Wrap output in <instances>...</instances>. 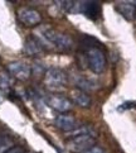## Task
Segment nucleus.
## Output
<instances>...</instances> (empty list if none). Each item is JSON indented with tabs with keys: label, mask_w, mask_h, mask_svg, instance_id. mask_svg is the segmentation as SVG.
<instances>
[{
	"label": "nucleus",
	"mask_w": 136,
	"mask_h": 153,
	"mask_svg": "<svg viewBox=\"0 0 136 153\" xmlns=\"http://www.w3.org/2000/svg\"><path fill=\"white\" fill-rule=\"evenodd\" d=\"M83 153H106L105 152V149H102L101 147H97V146H93L92 148H90V149H87V151H85Z\"/></svg>",
	"instance_id": "obj_17"
},
{
	"label": "nucleus",
	"mask_w": 136,
	"mask_h": 153,
	"mask_svg": "<svg viewBox=\"0 0 136 153\" xmlns=\"http://www.w3.org/2000/svg\"><path fill=\"white\" fill-rule=\"evenodd\" d=\"M73 8H77L78 12L85 14L90 19H97L101 13L100 3L97 1H78V3H74Z\"/></svg>",
	"instance_id": "obj_6"
},
{
	"label": "nucleus",
	"mask_w": 136,
	"mask_h": 153,
	"mask_svg": "<svg viewBox=\"0 0 136 153\" xmlns=\"http://www.w3.org/2000/svg\"><path fill=\"white\" fill-rule=\"evenodd\" d=\"M5 153H25V151H24V148L23 147H20V146H14V147H12L9 151H7Z\"/></svg>",
	"instance_id": "obj_16"
},
{
	"label": "nucleus",
	"mask_w": 136,
	"mask_h": 153,
	"mask_svg": "<svg viewBox=\"0 0 136 153\" xmlns=\"http://www.w3.org/2000/svg\"><path fill=\"white\" fill-rule=\"evenodd\" d=\"M44 86L49 91H61L67 85V75L61 68H48L44 74Z\"/></svg>",
	"instance_id": "obj_1"
},
{
	"label": "nucleus",
	"mask_w": 136,
	"mask_h": 153,
	"mask_svg": "<svg viewBox=\"0 0 136 153\" xmlns=\"http://www.w3.org/2000/svg\"><path fill=\"white\" fill-rule=\"evenodd\" d=\"M72 97H73L74 102L77 104V105H79L81 108H88L91 105V97L85 91L76 90V91H73Z\"/></svg>",
	"instance_id": "obj_11"
},
{
	"label": "nucleus",
	"mask_w": 136,
	"mask_h": 153,
	"mask_svg": "<svg viewBox=\"0 0 136 153\" xmlns=\"http://www.w3.org/2000/svg\"><path fill=\"white\" fill-rule=\"evenodd\" d=\"M18 19L25 27H35L42 22V15L33 8L23 7L18 10Z\"/></svg>",
	"instance_id": "obj_4"
},
{
	"label": "nucleus",
	"mask_w": 136,
	"mask_h": 153,
	"mask_svg": "<svg viewBox=\"0 0 136 153\" xmlns=\"http://www.w3.org/2000/svg\"><path fill=\"white\" fill-rule=\"evenodd\" d=\"M8 71L9 74L15 77L17 80L20 81H25L30 77L32 75V68L28 63L25 62H21V61H17V62H12L8 65Z\"/></svg>",
	"instance_id": "obj_5"
},
{
	"label": "nucleus",
	"mask_w": 136,
	"mask_h": 153,
	"mask_svg": "<svg viewBox=\"0 0 136 153\" xmlns=\"http://www.w3.org/2000/svg\"><path fill=\"white\" fill-rule=\"evenodd\" d=\"M14 147V140L9 135H0V153H5Z\"/></svg>",
	"instance_id": "obj_14"
},
{
	"label": "nucleus",
	"mask_w": 136,
	"mask_h": 153,
	"mask_svg": "<svg viewBox=\"0 0 136 153\" xmlns=\"http://www.w3.org/2000/svg\"><path fill=\"white\" fill-rule=\"evenodd\" d=\"M53 48L57 51L68 52L73 48V39L68 34L58 33L57 32L56 37H54V41H53Z\"/></svg>",
	"instance_id": "obj_9"
},
{
	"label": "nucleus",
	"mask_w": 136,
	"mask_h": 153,
	"mask_svg": "<svg viewBox=\"0 0 136 153\" xmlns=\"http://www.w3.org/2000/svg\"><path fill=\"white\" fill-rule=\"evenodd\" d=\"M67 148L73 153H83L85 151L96 146V139L92 135H78L67 140Z\"/></svg>",
	"instance_id": "obj_3"
},
{
	"label": "nucleus",
	"mask_w": 136,
	"mask_h": 153,
	"mask_svg": "<svg viewBox=\"0 0 136 153\" xmlns=\"http://www.w3.org/2000/svg\"><path fill=\"white\" fill-rule=\"evenodd\" d=\"M117 9H118V12L121 13L126 19H132L135 17V14H136L135 5L129 4V3H121V4H118L117 5Z\"/></svg>",
	"instance_id": "obj_12"
},
{
	"label": "nucleus",
	"mask_w": 136,
	"mask_h": 153,
	"mask_svg": "<svg viewBox=\"0 0 136 153\" xmlns=\"http://www.w3.org/2000/svg\"><path fill=\"white\" fill-rule=\"evenodd\" d=\"M87 61H88V67L92 72L101 74L106 67V57L101 48L93 47L87 51Z\"/></svg>",
	"instance_id": "obj_2"
},
{
	"label": "nucleus",
	"mask_w": 136,
	"mask_h": 153,
	"mask_svg": "<svg viewBox=\"0 0 136 153\" xmlns=\"http://www.w3.org/2000/svg\"><path fill=\"white\" fill-rule=\"evenodd\" d=\"M10 86H12V81H10L8 74H0V89L5 92H8Z\"/></svg>",
	"instance_id": "obj_15"
},
{
	"label": "nucleus",
	"mask_w": 136,
	"mask_h": 153,
	"mask_svg": "<svg viewBox=\"0 0 136 153\" xmlns=\"http://www.w3.org/2000/svg\"><path fill=\"white\" fill-rule=\"evenodd\" d=\"M44 48L42 47V45L34 38H29V39L25 41L24 45V51L28 56H40L43 53Z\"/></svg>",
	"instance_id": "obj_10"
},
{
	"label": "nucleus",
	"mask_w": 136,
	"mask_h": 153,
	"mask_svg": "<svg viewBox=\"0 0 136 153\" xmlns=\"http://www.w3.org/2000/svg\"><path fill=\"white\" fill-rule=\"evenodd\" d=\"M54 125H56L58 129H61L66 133L72 132L73 129H76L78 127L74 117L68 115V114H61V115H58L56 119H54Z\"/></svg>",
	"instance_id": "obj_8"
},
{
	"label": "nucleus",
	"mask_w": 136,
	"mask_h": 153,
	"mask_svg": "<svg viewBox=\"0 0 136 153\" xmlns=\"http://www.w3.org/2000/svg\"><path fill=\"white\" fill-rule=\"evenodd\" d=\"M72 77H73V82L76 84V86H77L81 91L86 92V90L88 91L91 89H93V85H92L88 80H86V79L81 77V76H77V75H73Z\"/></svg>",
	"instance_id": "obj_13"
},
{
	"label": "nucleus",
	"mask_w": 136,
	"mask_h": 153,
	"mask_svg": "<svg viewBox=\"0 0 136 153\" xmlns=\"http://www.w3.org/2000/svg\"><path fill=\"white\" fill-rule=\"evenodd\" d=\"M48 105H49L52 109H54L56 111L59 113H67L71 109L73 108L72 102H71L69 99L61 95H52L48 97Z\"/></svg>",
	"instance_id": "obj_7"
}]
</instances>
